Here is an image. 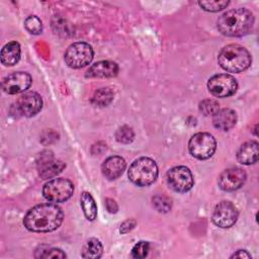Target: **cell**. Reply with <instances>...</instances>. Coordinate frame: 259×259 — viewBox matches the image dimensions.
Returning <instances> with one entry per match:
<instances>
[{"mask_svg": "<svg viewBox=\"0 0 259 259\" xmlns=\"http://www.w3.org/2000/svg\"><path fill=\"white\" fill-rule=\"evenodd\" d=\"M64 220V212L57 203H41L30 208L24 219V227L35 233H48L57 230Z\"/></svg>", "mask_w": 259, "mask_h": 259, "instance_id": "1", "label": "cell"}, {"mask_svg": "<svg viewBox=\"0 0 259 259\" xmlns=\"http://www.w3.org/2000/svg\"><path fill=\"white\" fill-rule=\"evenodd\" d=\"M218 29L226 36H243L250 32L254 24L253 13L246 8L232 9L222 14L218 19Z\"/></svg>", "mask_w": 259, "mask_h": 259, "instance_id": "2", "label": "cell"}, {"mask_svg": "<svg viewBox=\"0 0 259 259\" xmlns=\"http://www.w3.org/2000/svg\"><path fill=\"white\" fill-rule=\"evenodd\" d=\"M218 62L225 71L229 73H240L250 67L252 57L244 47L239 45H228L221 50Z\"/></svg>", "mask_w": 259, "mask_h": 259, "instance_id": "3", "label": "cell"}, {"mask_svg": "<svg viewBox=\"0 0 259 259\" xmlns=\"http://www.w3.org/2000/svg\"><path fill=\"white\" fill-rule=\"evenodd\" d=\"M130 180L138 186H149L158 177V166L156 162L148 157H141L135 160L127 171Z\"/></svg>", "mask_w": 259, "mask_h": 259, "instance_id": "4", "label": "cell"}, {"mask_svg": "<svg viewBox=\"0 0 259 259\" xmlns=\"http://www.w3.org/2000/svg\"><path fill=\"white\" fill-rule=\"evenodd\" d=\"M74 192L73 183L66 178H54L48 181L42 187L44 197L53 203L68 200Z\"/></svg>", "mask_w": 259, "mask_h": 259, "instance_id": "5", "label": "cell"}, {"mask_svg": "<svg viewBox=\"0 0 259 259\" xmlns=\"http://www.w3.org/2000/svg\"><path fill=\"white\" fill-rule=\"evenodd\" d=\"M94 52L92 47L84 41L74 42L67 49L64 60L65 63L73 69L83 68L91 63Z\"/></svg>", "mask_w": 259, "mask_h": 259, "instance_id": "6", "label": "cell"}, {"mask_svg": "<svg viewBox=\"0 0 259 259\" xmlns=\"http://www.w3.org/2000/svg\"><path fill=\"white\" fill-rule=\"evenodd\" d=\"M215 149V139L208 133H197L188 142L189 153L198 160L209 159L214 154Z\"/></svg>", "mask_w": 259, "mask_h": 259, "instance_id": "7", "label": "cell"}, {"mask_svg": "<svg viewBox=\"0 0 259 259\" xmlns=\"http://www.w3.org/2000/svg\"><path fill=\"white\" fill-rule=\"evenodd\" d=\"M169 187L179 193L189 191L193 184V176L191 171L185 166H176L171 168L166 175Z\"/></svg>", "mask_w": 259, "mask_h": 259, "instance_id": "8", "label": "cell"}, {"mask_svg": "<svg viewBox=\"0 0 259 259\" xmlns=\"http://www.w3.org/2000/svg\"><path fill=\"white\" fill-rule=\"evenodd\" d=\"M207 89L213 96L225 98L236 93L238 89V83L235 77L232 75L218 74L208 79Z\"/></svg>", "mask_w": 259, "mask_h": 259, "instance_id": "9", "label": "cell"}, {"mask_svg": "<svg viewBox=\"0 0 259 259\" xmlns=\"http://www.w3.org/2000/svg\"><path fill=\"white\" fill-rule=\"evenodd\" d=\"M65 167L66 164L61 160L55 159L51 151L41 152L36 161L37 173L41 179L56 177L65 169Z\"/></svg>", "mask_w": 259, "mask_h": 259, "instance_id": "10", "label": "cell"}, {"mask_svg": "<svg viewBox=\"0 0 259 259\" xmlns=\"http://www.w3.org/2000/svg\"><path fill=\"white\" fill-rule=\"evenodd\" d=\"M238 215L239 212L235 204L231 201L224 200L215 205L211 215V221L215 226L227 229L236 224Z\"/></svg>", "mask_w": 259, "mask_h": 259, "instance_id": "11", "label": "cell"}, {"mask_svg": "<svg viewBox=\"0 0 259 259\" xmlns=\"http://www.w3.org/2000/svg\"><path fill=\"white\" fill-rule=\"evenodd\" d=\"M15 111L19 115L31 117L37 114L42 108V99L36 92L29 91L21 94L16 100Z\"/></svg>", "mask_w": 259, "mask_h": 259, "instance_id": "12", "label": "cell"}, {"mask_svg": "<svg viewBox=\"0 0 259 259\" xmlns=\"http://www.w3.org/2000/svg\"><path fill=\"white\" fill-rule=\"evenodd\" d=\"M246 178L247 174L242 168L232 167L222 172L218 184L224 191H235L244 185Z\"/></svg>", "mask_w": 259, "mask_h": 259, "instance_id": "13", "label": "cell"}, {"mask_svg": "<svg viewBox=\"0 0 259 259\" xmlns=\"http://www.w3.org/2000/svg\"><path fill=\"white\" fill-rule=\"evenodd\" d=\"M31 76L25 72H15L2 81V89L7 94H18L24 92L31 85Z\"/></svg>", "mask_w": 259, "mask_h": 259, "instance_id": "14", "label": "cell"}, {"mask_svg": "<svg viewBox=\"0 0 259 259\" xmlns=\"http://www.w3.org/2000/svg\"><path fill=\"white\" fill-rule=\"evenodd\" d=\"M118 65L112 61H100L93 64L86 72L87 78H112L118 73Z\"/></svg>", "mask_w": 259, "mask_h": 259, "instance_id": "15", "label": "cell"}, {"mask_svg": "<svg viewBox=\"0 0 259 259\" xmlns=\"http://www.w3.org/2000/svg\"><path fill=\"white\" fill-rule=\"evenodd\" d=\"M126 163L120 156H110L101 165V172L108 180H114L121 176L125 170Z\"/></svg>", "mask_w": 259, "mask_h": 259, "instance_id": "16", "label": "cell"}, {"mask_svg": "<svg viewBox=\"0 0 259 259\" xmlns=\"http://www.w3.org/2000/svg\"><path fill=\"white\" fill-rule=\"evenodd\" d=\"M237 123V113L231 108L219 109L212 115V124L220 131H229Z\"/></svg>", "mask_w": 259, "mask_h": 259, "instance_id": "17", "label": "cell"}, {"mask_svg": "<svg viewBox=\"0 0 259 259\" xmlns=\"http://www.w3.org/2000/svg\"><path fill=\"white\" fill-rule=\"evenodd\" d=\"M259 145L256 141H249L243 144L237 152V160L243 165H252L258 161Z\"/></svg>", "mask_w": 259, "mask_h": 259, "instance_id": "18", "label": "cell"}, {"mask_svg": "<svg viewBox=\"0 0 259 259\" xmlns=\"http://www.w3.org/2000/svg\"><path fill=\"white\" fill-rule=\"evenodd\" d=\"M1 63L6 67L14 66L20 59V46L17 41H10L6 44L0 54Z\"/></svg>", "mask_w": 259, "mask_h": 259, "instance_id": "19", "label": "cell"}, {"mask_svg": "<svg viewBox=\"0 0 259 259\" xmlns=\"http://www.w3.org/2000/svg\"><path fill=\"white\" fill-rule=\"evenodd\" d=\"M103 246L101 242L95 238H91L85 242L82 247L81 256L88 259H97L102 256Z\"/></svg>", "mask_w": 259, "mask_h": 259, "instance_id": "20", "label": "cell"}, {"mask_svg": "<svg viewBox=\"0 0 259 259\" xmlns=\"http://www.w3.org/2000/svg\"><path fill=\"white\" fill-rule=\"evenodd\" d=\"M80 203L85 218L88 221H94L97 218V205L93 196L89 192L83 191L81 193Z\"/></svg>", "mask_w": 259, "mask_h": 259, "instance_id": "21", "label": "cell"}, {"mask_svg": "<svg viewBox=\"0 0 259 259\" xmlns=\"http://www.w3.org/2000/svg\"><path fill=\"white\" fill-rule=\"evenodd\" d=\"M114 97V92L112 91L111 88L109 87H103L98 90H96L91 98L92 104L96 106H107L108 104L111 103Z\"/></svg>", "mask_w": 259, "mask_h": 259, "instance_id": "22", "label": "cell"}, {"mask_svg": "<svg viewBox=\"0 0 259 259\" xmlns=\"http://www.w3.org/2000/svg\"><path fill=\"white\" fill-rule=\"evenodd\" d=\"M153 206L159 212H168L172 207V199L165 194H157L152 198Z\"/></svg>", "mask_w": 259, "mask_h": 259, "instance_id": "23", "label": "cell"}, {"mask_svg": "<svg viewBox=\"0 0 259 259\" xmlns=\"http://www.w3.org/2000/svg\"><path fill=\"white\" fill-rule=\"evenodd\" d=\"M115 140L121 144H130L135 139V133L128 125H122L118 127L114 134Z\"/></svg>", "mask_w": 259, "mask_h": 259, "instance_id": "24", "label": "cell"}, {"mask_svg": "<svg viewBox=\"0 0 259 259\" xmlns=\"http://www.w3.org/2000/svg\"><path fill=\"white\" fill-rule=\"evenodd\" d=\"M24 27L31 34H39L42 31L41 20L35 15H30L26 17V19L24 20Z\"/></svg>", "mask_w": 259, "mask_h": 259, "instance_id": "25", "label": "cell"}, {"mask_svg": "<svg viewBox=\"0 0 259 259\" xmlns=\"http://www.w3.org/2000/svg\"><path fill=\"white\" fill-rule=\"evenodd\" d=\"M198 108L202 114L209 116L213 115L220 109V103L214 99H204L199 103Z\"/></svg>", "mask_w": 259, "mask_h": 259, "instance_id": "26", "label": "cell"}, {"mask_svg": "<svg viewBox=\"0 0 259 259\" xmlns=\"http://www.w3.org/2000/svg\"><path fill=\"white\" fill-rule=\"evenodd\" d=\"M229 4H230L229 1H219V0H214V1H199L198 2V5L203 10L209 11V12H217V11L223 10Z\"/></svg>", "mask_w": 259, "mask_h": 259, "instance_id": "27", "label": "cell"}, {"mask_svg": "<svg viewBox=\"0 0 259 259\" xmlns=\"http://www.w3.org/2000/svg\"><path fill=\"white\" fill-rule=\"evenodd\" d=\"M149 243L146 241L138 242L132 249V256L134 258H145L149 253Z\"/></svg>", "mask_w": 259, "mask_h": 259, "instance_id": "28", "label": "cell"}, {"mask_svg": "<svg viewBox=\"0 0 259 259\" xmlns=\"http://www.w3.org/2000/svg\"><path fill=\"white\" fill-rule=\"evenodd\" d=\"M67 255L58 248H50L41 250L40 254L36 256V258H66Z\"/></svg>", "mask_w": 259, "mask_h": 259, "instance_id": "29", "label": "cell"}, {"mask_svg": "<svg viewBox=\"0 0 259 259\" xmlns=\"http://www.w3.org/2000/svg\"><path fill=\"white\" fill-rule=\"evenodd\" d=\"M136 227V221L135 220H126L124 221L121 225H120V228H119V232L121 234H126L128 233L130 231H132L134 228Z\"/></svg>", "mask_w": 259, "mask_h": 259, "instance_id": "30", "label": "cell"}, {"mask_svg": "<svg viewBox=\"0 0 259 259\" xmlns=\"http://www.w3.org/2000/svg\"><path fill=\"white\" fill-rule=\"evenodd\" d=\"M105 207L108 210V212H110V213H115L118 210V206H117L116 202L111 198L105 199Z\"/></svg>", "mask_w": 259, "mask_h": 259, "instance_id": "31", "label": "cell"}, {"mask_svg": "<svg viewBox=\"0 0 259 259\" xmlns=\"http://www.w3.org/2000/svg\"><path fill=\"white\" fill-rule=\"evenodd\" d=\"M231 258H251V254H249L246 250H239L234 253Z\"/></svg>", "mask_w": 259, "mask_h": 259, "instance_id": "32", "label": "cell"}]
</instances>
